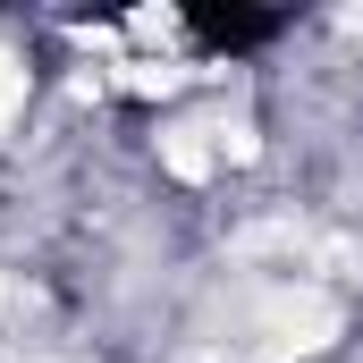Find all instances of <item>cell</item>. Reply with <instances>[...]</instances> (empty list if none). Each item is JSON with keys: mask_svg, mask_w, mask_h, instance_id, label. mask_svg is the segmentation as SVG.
Wrapping results in <instances>:
<instances>
[{"mask_svg": "<svg viewBox=\"0 0 363 363\" xmlns=\"http://www.w3.org/2000/svg\"><path fill=\"white\" fill-rule=\"evenodd\" d=\"M271 34H279V17H262V9H194V43L203 51H254Z\"/></svg>", "mask_w": 363, "mask_h": 363, "instance_id": "1", "label": "cell"}]
</instances>
